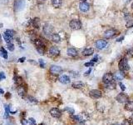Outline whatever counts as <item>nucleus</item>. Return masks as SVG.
Here are the masks:
<instances>
[{
    "instance_id": "26",
    "label": "nucleus",
    "mask_w": 133,
    "mask_h": 125,
    "mask_svg": "<svg viewBox=\"0 0 133 125\" xmlns=\"http://www.w3.org/2000/svg\"><path fill=\"white\" fill-rule=\"evenodd\" d=\"M34 44L36 45V47H42V46H45L44 44V42H43V40L42 38H37V39L34 41L33 43Z\"/></svg>"
},
{
    "instance_id": "24",
    "label": "nucleus",
    "mask_w": 133,
    "mask_h": 125,
    "mask_svg": "<svg viewBox=\"0 0 133 125\" xmlns=\"http://www.w3.org/2000/svg\"><path fill=\"white\" fill-rule=\"evenodd\" d=\"M94 53V49L90 48V49H85L83 51H82V54L84 56H91Z\"/></svg>"
},
{
    "instance_id": "19",
    "label": "nucleus",
    "mask_w": 133,
    "mask_h": 125,
    "mask_svg": "<svg viewBox=\"0 0 133 125\" xmlns=\"http://www.w3.org/2000/svg\"><path fill=\"white\" fill-rule=\"evenodd\" d=\"M66 53L71 57H76L77 55V50L74 48H69L66 50Z\"/></svg>"
},
{
    "instance_id": "30",
    "label": "nucleus",
    "mask_w": 133,
    "mask_h": 125,
    "mask_svg": "<svg viewBox=\"0 0 133 125\" xmlns=\"http://www.w3.org/2000/svg\"><path fill=\"white\" fill-rule=\"evenodd\" d=\"M37 51H38V53H40L41 55H44L45 52H46V47L42 46V47H37Z\"/></svg>"
},
{
    "instance_id": "33",
    "label": "nucleus",
    "mask_w": 133,
    "mask_h": 125,
    "mask_svg": "<svg viewBox=\"0 0 133 125\" xmlns=\"http://www.w3.org/2000/svg\"><path fill=\"white\" fill-rule=\"evenodd\" d=\"M4 108H5V116H3L4 118H8V114L9 113H11V111H10V106L8 105V104H5L4 105Z\"/></svg>"
},
{
    "instance_id": "54",
    "label": "nucleus",
    "mask_w": 133,
    "mask_h": 125,
    "mask_svg": "<svg viewBox=\"0 0 133 125\" xmlns=\"http://www.w3.org/2000/svg\"><path fill=\"white\" fill-rule=\"evenodd\" d=\"M1 40H2V38H1V34H0V42H1Z\"/></svg>"
},
{
    "instance_id": "20",
    "label": "nucleus",
    "mask_w": 133,
    "mask_h": 125,
    "mask_svg": "<svg viewBox=\"0 0 133 125\" xmlns=\"http://www.w3.org/2000/svg\"><path fill=\"white\" fill-rule=\"evenodd\" d=\"M124 108L130 112H133V101H127L125 104Z\"/></svg>"
},
{
    "instance_id": "2",
    "label": "nucleus",
    "mask_w": 133,
    "mask_h": 125,
    "mask_svg": "<svg viewBox=\"0 0 133 125\" xmlns=\"http://www.w3.org/2000/svg\"><path fill=\"white\" fill-rule=\"evenodd\" d=\"M69 27L73 30H78V29L82 28V23L79 20H72L69 23Z\"/></svg>"
},
{
    "instance_id": "25",
    "label": "nucleus",
    "mask_w": 133,
    "mask_h": 125,
    "mask_svg": "<svg viewBox=\"0 0 133 125\" xmlns=\"http://www.w3.org/2000/svg\"><path fill=\"white\" fill-rule=\"evenodd\" d=\"M52 4L54 8H60L63 4V0H52Z\"/></svg>"
},
{
    "instance_id": "3",
    "label": "nucleus",
    "mask_w": 133,
    "mask_h": 125,
    "mask_svg": "<svg viewBox=\"0 0 133 125\" xmlns=\"http://www.w3.org/2000/svg\"><path fill=\"white\" fill-rule=\"evenodd\" d=\"M116 100L120 103H127V102L129 100V98L126 94L124 93H121L119 94L116 97Z\"/></svg>"
},
{
    "instance_id": "13",
    "label": "nucleus",
    "mask_w": 133,
    "mask_h": 125,
    "mask_svg": "<svg viewBox=\"0 0 133 125\" xmlns=\"http://www.w3.org/2000/svg\"><path fill=\"white\" fill-rule=\"evenodd\" d=\"M116 34V29H108L104 33V38H111L114 37Z\"/></svg>"
},
{
    "instance_id": "6",
    "label": "nucleus",
    "mask_w": 133,
    "mask_h": 125,
    "mask_svg": "<svg viewBox=\"0 0 133 125\" xmlns=\"http://www.w3.org/2000/svg\"><path fill=\"white\" fill-rule=\"evenodd\" d=\"M89 95L91 99H98L100 98H102V92L98 89H92L89 92Z\"/></svg>"
},
{
    "instance_id": "45",
    "label": "nucleus",
    "mask_w": 133,
    "mask_h": 125,
    "mask_svg": "<svg viewBox=\"0 0 133 125\" xmlns=\"http://www.w3.org/2000/svg\"><path fill=\"white\" fill-rule=\"evenodd\" d=\"M91 72V69H89L88 71H87L86 73H85V75H89L90 74V73Z\"/></svg>"
},
{
    "instance_id": "37",
    "label": "nucleus",
    "mask_w": 133,
    "mask_h": 125,
    "mask_svg": "<svg viewBox=\"0 0 133 125\" xmlns=\"http://www.w3.org/2000/svg\"><path fill=\"white\" fill-rule=\"evenodd\" d=\"M6 78V76H5V74L3 72H0V81L3 80V79Z\"/></svg>"
},
{
    "instance_id": "41",
    "label": "nucleus",
    "mask_w": 133,
    "mask_h": 125,
    "mask_svg": "<svg viewBox=\"0 0 133 125\" xmlns=\"http://www.w3.org/2000/svg\"><path fill=\"white\" fill-rule=\"evenodd\" d=\"M121 125H131V123L129 121V119H125L124 122H123V124Z\"/></svg>"
},
{
    "instance_id": "7",
    "label": "nucleus",
    "mask_w": 133,
    "mask_h": 125,
    "mask_svg": "<svg viewBox=\"0 0 133 125\" xmlns=\"http://www.w3.org/2000/svg\"><path fill=\"white\" fill-rule=\"evenodd\" d=\"M52 31H53V28L51 24H46L43 27V33L45 35H50L51 36L52 34Z\"/></svg>"
},
{
    "instance_id": "48",
    "label": "nucleus",
    "mask_w": 133,
    "mask_h": 125,
    "mask_svg": "<svg viewBox=\"0 0 133 125\" xmlns=\"http://www.w3.org/2000/svg\"><path fill=\"white\" fill-rule=\"evenodd\" d=\"M77 125H85V124H84V122H80L77 124Z\"/></svg>"
},
{
    "instance_id": "55",
    "label": "nucleus",
    "mask_w": 133,
    "mask_h": 125,
    "mask_svg": "<svg viewBox=\"0 0 133 125\" xmlns=\"http://www.w3.org/2000/svg\"><path fill=\"white\" fill-rule=\"evenodd\" d=\"M132 9H133V3L132 4Z\"/></svg>"
},
{
    "instance_id": "56",
    "label": "nucleus",
    "mask_w": 133,
    "mask_h": 125,
    "mask_svg": "<svg viewBox=\"0 0 133 125\" xmlns=\"http://www.w3.org/2000/svg\"><path fill=\"white\" fill-rule=\"evenodd\" d=\"M39 125H44V124H39Z\"/></svg>"
},
{
    "instance_id": "49",
    "label": "nucleus",
    "mask_w": 133,
    "mask_h": 125,
    "mask_svg": "<svg viewBox=\"0 0 133 125\" xmlns=\"http://www.w3.org/2000/svg\"><path fill=\"white\" fill-rule=\"evenodd\" d=\"M0 94H4V92H3V89H2V88H0Z\"/></svg>"
},
{
    "instance_id": "44",
    "label": "nucleus",
    "mask_w": 133,
    "mask_h": 125,
    "mask_svg": "<svg viewBox=\"0 0 133 125\" xmlns=\"http://www.w3.org/2000/svg\"><path fill=\"white\" fill-rule=\"evenodd\" d=\"M129 121H130V123H131V125H133V114H132V116H131Z\"/></svg>"
},
{
    "instance_id": "40",
    "label": "nucleus",
    "mask_w": 133,
    "mask_h": 125,
    "mask_svg": "<svg viewBox=\"0 0 133 125\" xmlns=\"http://www.w3.org/2000/svg\"><path fill=\"white\" fill-rule=\"evenodd\" d=\"M119 85H120V88H121V89L122 90V91H125L126 90V86L123 84L122 83H121V82H119Z\"/></svg>"
},
{
    "instance_id": "43",
    "label": "nucleus",
    "mask_w": 133,
    "mask_h": 125,
    "mask_svg": "<svg viewBox=\"0 0 133 125\" xmlns=\"http://www.w3.org/2000/svg\"><path fill=\"white\" fill-rule=\"evenodd\" d=\"M5 97H6V99H10L11 98V94L10 93H7V94H5Z\"/></svg>"
},
{
    "instance_id": "10",
    "label": "nucleus",
    "mask_w": 133,
    "mask_h": 125,
    "mask_svg": "<svg viewBox=\"0 0 133 125\" xmlns=\"http://www.w3.org/2000/svg\"><path fill=\"white\" fill-rule=\"evenodd\" d=\"M124 78H125L124 72L120 71V70H119L118 72L115 73V74L113 75V79H115V80L117 82H121Z\"/></svg>"
},
{
    "instance_id": "16",
    "label": "nucleus",
    "mask_w": 133,
    "mask_h": 125,
    "mask_svg": "<svg viewBox=\"0 0 133 125\" xmlns=\"http://www.w3.org/2000/svg\"><path fill=\"white\" fill-rule=\"evenodd\" d=\"M22 125H36V121L35 119H33V118H30L29 119H22Z\"/></svg>"
},
{
    "instance_id": "27",
    "label": "nucleus",
    "mask_w": 133,
    "mask_h": 125,
    "mask_svg": "<svg viewBox=\"0 0 133 125\" xmlns=\"http://www.w3.org/2000/svg\"><path fill=\"white\" fill-rule=\"evenodd\" d=\"M3 38L4 40H5V42L7 43V44H8V43H12L13 42V37H11L10 35L7 34V33L4 32L3 33Z\"/></svg>"
},
{
    "instance_id": "12",
    "label": "nucleus",
    "mask_w": 133,
    "mask_h": 125,
    "mask_svg": "<svg viewBox=\"0 0 133 125\" xmlns=\"http://www.w3.org/2000/svg\"><path fill=\"white\" fill-rule=\"evenodd\" d=\"M107 45V42L104 39H99L96 42V47L98 49H103L104 48H106Z\"/></svg>"
},
{
    "instance_id": "28",
    "label": "nucleus",
    "mask_w": 133,
    "mask_h": 125,
    "mask_svg": "<svg viewBox=\"0 0 133 125\" xmlns=\"http://www.w3.org/2000/svg\"><path fill=\"white\" fill-rule=\"evenodd\" d=\"M26 101L28 103H31V104H37V103H38V100H37L36 99H34L33 97H31V96L27 97L26 98Z\"/></svg>"
},
{
    "instance_id": "38",
    "label": "nucleus",
    "mask_w": 133,
    "mask_h": 125,
    "mask_svg": "<svg viewBox=\"0 0 133 125\" xmlns=\"http://www.w3.org/2000/svg\"><path fill=\"white\" fill-rule=\"evenodd\" d=\"M38 62H39V63H40L41 68H42V69H44V68H45V63H44V61H43V59H39V60H38Z\"/></svg>"
},
{
    "instance_id": "46",
    "label": "nucleus",
    "mask_w": 133,
    "mask_h": 125,
    "mask_svg": "<svg viewBox=\"0 0 133 125\" xmlns=\"http://www.w3.org/2000/svg\"><path fill=\"white\" fill-rule=\"evenodd\" d=\"M25 59H26L25 58H19V60H18V61H19L20 63H22V62H24Z\"/></svg>"
},
{
    "instance_id": "11",
    "label": "nucleus",
    "mask_w": 133,
    "mask_h": 125,
    "mask_svg": "<svg viewBox=\"0 0 133 125\" xmlns=\"http://www.w3.org/2000/svg\"><path fill=\"white\" fill-rule=\"evenodd\" d=\"M49 113H50V114H51L52 117L56 118V119H58V118H60L61 115H62L61 111L59 110L58 108H52V109L49 111Z\"/></svg>"
},
{
    "instance_id": "42",
    "label": "nucleus",
    "mask_w": 133,
    "mask_h": 125,
    "mask_svg": "<svg viewBox=\"0 0 133 125\" xmlns=\"http://www.w3.org/2000/svg\"><path fill=\"white\" fill-rule=\"evenodd\" d=\"M91 61H92L93 63H94V62H97V61H98V57H97V56H95V57H94V58H92V59H91Z\"/></svg>"
},
{
    "instance_id": "53",
    "label": "nucleus",
    "mask_w": 133,
    "mask_h": 125,
    "mask_svg": "<svg viewBox=\"0 0 133 125\" xmlns=\"http://www.w3.org/2000/svg\"><path fill=\"white\" fill-rule=\"evenodd\" d=\"M80 1H81V2H86L87 0H80Z\"/></svg>"
},
{
    "instance_id": "31",
    "label": "nucleus",
    "mask_w": 133,
    "mask_h": 125,
    "mask_svg": "<svg viewBox=\"0 0 133 125\" xmlns=\"http://www.w3.org/2000/svg\"><path fill=\"white\" fill-rule=\"evenodd\" d=\"M0 56H2L3 58H5V59L8 58V53H7V51L4 49V48H1V49H0Z\"/></svg>"
},
{
    "instance_id": "8",
    "label": "nucleus",
    "mask_w": 133,
    "mask_h": 125,
    "mask_svg": "<svg viewBox=\"0 0 133 125\" xmlns=\"http://www.w3.org/2000/svg\"><path fill=\"white\" fill-rule=\"evenodd\" d=\"M14 7L16 11H20L25 7V2L23 0H16L14 3Z\"/></svg>"
},
{
    "instance_id": "50",
    "label": "nucleus",
    "mask_w": 133,
    "mask_h": 125,
    "mask_svg": "<svg viewBox=\"0 0 133 125\" xmlns=\"http://www.w3.org/2000/svg\"><path fill=\"white\" fill-rule=\"evenodd\" d=\"M39 2H42V3H43V2H45V0H39Z\"/></svg>"
},
{
    "instance_id": "51",
    "label": "nucleus",
    "mask_w": 133,
    "mask_h": 125,
    "mask_svg": "<svg viewBox=\"0 0 133 125\" xmlns=\"http://www.w3.org/2000/svg\"><path fill=\"white\" fill-rule=\"evenodd\" d=\"M111 125H121V124H111Z\"/></svg>"
},
{
    "instance_id": "22",
    "label": "nucleus",
    "mask_w": 133,
    "mask_h": 125,
    "mask_svg": "<svg viewBox=\"0 0 133 125\" xmlns=\"http://www.w3.org/2000/svg\"><path fill=\"white\" fill-rule=\"evenodd\" d=\"M51 39L52 42H54V43H60L61 42L60 35L58 34V33H52L51 35Z\"/></svg>"
},
{
    "instance_id": "15",
    "label": "nucleus",
    "mask_w": 133,
    "mask_h": 125,
    "mask_svg": "<svg viewBox=\"0 0 133 125\" xmlns=\"http://www.w3.org/2000/svg\"><path fill=\"white\" fill-rule=\"evenodd\" d=\"M79 8L82 12H88L89 8H90V5L88 3H86V2H81V3L79 5Z\"/></svg>"
},
{
    "instance_id": "52",
    "label": "nucleus",
    "mask_w": 133,
    "mask_h": 125,
    "mask_svg": "<svg viewBox=\"0 0 133 125\" xmlns=\"http://www.w3.org/2000/svg\"><path fill=\"white\" fill-rule=\"evenodd\" d=\"M124 1H125V2H127V3H128V2H130L131 0H124Z\"/></svg>"
},
{
    "instance_id": "4",
    "label": "nucleus",
    "mask_w": 133,
    "mask_h": 125,
    "mask_svg": "<svg viewBox=\"0 0 133 125\" xmlns=\"http://www.w3.org/2000/svg\"><path fill=\"white\" fill-rule=\"evenodd\" d=\"M49 56L52 57V58H56V57L59 56L60 54V50L58 47H55V46H52L49 49Z\"/></svg>"
},
{
    "instance_id": "34",
    "label": "nucleus",
    "mask_w": 133,
    "mask_h": 125,
    "mask_svg": "<svg viewBox=\"0 0 133 125\" xmlns=\"http://www.w3.org/2000/svg\"><path fill=\"white\" fill-rule=\"evenodd\" d=\"M64 111H66V112H68V113H70L71 115L73 114V113H75L74 109H73L72 108H71V107H66V108H64Z\"/></svg>"
},
{
    "instance_id": "23",
    "label": "nucleus",
    "mask_w": 133,
    "mask_h": 125,
    "mask_svg": "<svg viewBox=\"0 0 133 125\" xmlns=\"http://www.w3.org/2000/svg\"><path fill=\"white\" fill-rule=\"evenodd\" d=\"M72 86L74 88H82L84 87V83L82 81H76L74 83H72Z\"/></svg>"
},
{
    "instance_id": "39",
    "label": "nucleus",
    "mask_w": 133,
    "mask_h": 125,
    "mask_svg": "<svg viewBox=\"0 0 133 125\" xmlns=\"http://www.w3.org/2000/svg\"><path fill=\"white\" fill-rule=\"evenodd\" d=\"M93 65H94V63L92 62V61L85 63V66H86V67H93Z\"/></svg>"
},
{
    "instance_id": "47",
    "label": "nucleus",
    "mask_w": 133,
    "mask_h": 125,
    "mask_svg": "<svg viewBox=\"0 0 133 125\" xmlns=\"http://www.w3.org/2000/svg\"><path fill=\"white\" fill-rule=\"evenodd\" d=\"M123 38H124V37H121V38H118V39H117V42H121Z\"/></svg>"
},
{
    "instance_id": "17",
    "label": "nucleus",
    "mask_w": 133,
    "mask_h": 125,
    "mask_svg": "<svg viewBox=\"0 0 133 125\" xmlns=\"http://www.w3.org/2000/svg\"><path fill=\"white\" fill-rule=\"evenodd\" d=\"M59 81L60 83H63V84H67V83H70V78L66 75H62V76L59 77Z\"/></svg>"
},
{
    "instance_id": "9",
    "label": "nucleus",
    "mask_w": 133,
    "mask_h": 125,
    "mask_svg": "<svg viewBox=\"0 0 133 125\" xmlns=\"http://www.w3.org/2000/svg\"><path fill=\"white\" fill-rule=\"evenodd\" d=\"M63 72V69L60 67V66H57V65H52L50 68V73L54 75L59 74Z\"/></svg>"
},
{
    "instance_id": "18",
    "label": "nucleus",
    "mask_w": 133,
    "mask_h": 125,
    "mask_svg": "<svg viewBox=\"0 0 133 125\" xmlns=\"http://www.w3.org/2000/svg\"><path fill=\"white\" fill-rule=\"evenodd\" d=\"M32 24H33V27H34L35 28H39L41 27V21L39 18H35L33 20H32Z\"/></svg>"
},
{
    "instance_id": "36",
    "label": "nucleus",
    "mask_w": 133,
    "mask_h": 125,
    "mask_svg": "<svg viewBox=\"0 0 133 125\" xmlns=\"http://www.w3.org/2000/svg\"><path fill=\"white\" fill-rule=\"evenodd\" d=\"M5 33H7V34L10 35L11 37H13V36L15 35V32L13 30H11V29H7V30L5 31Z\"/></svg>"
},
{
    "instance_id": "5",
    "label": "nucleus",
    "mask_w": 133,
    "mask_h": 125,
    "mask_svg": "<svg viewBox=\"0 0 133 125\" xmlns=\"http://www.w3.org/2000/svg\"><path fill=\"white\" fill-rule=\"evenodd\" d=\"M102 82L105 84L113 82V74L111 73H107V74H105L102 77Z\"/></svg>"
},
{
    "instance_id": "1",
    "label": "nucleus",
    "mask_w": 133,
    "mask_h": 125,
    "mask_svg": "<svg viewBox=\"0 0 133 125\" xmlns=\"http://www.w3.org/2000/svg\"><path fill=\"white\" fill-rule=\"evenodd\" d=\"M118 68H119V70H120V71H122V72L128 71L130 69V67H129V64H128L127 58H122L118 63Z\"/></svg>"
},
{
    "instance_id": "35",
    "label": "nucleus",
    "mask_w": 133,
    "mask_h": 125,
    "mask_svg": "<svg viewBox=\"0 0 133 125\" xmlns=\"http://www.w3.org/2000/svg\"><path fill=\"white\" fill-rule=\"evenodd\" d=\"M7 49H8L9 51L13 52V50H14V45H13V43H8V44H7Z\"/></svg>"
},
{
    "instance_id": "14",
    "label": "nucleus",
    "mask_w": 133,
    "mask_h": 125,
    "mask_svg": "<svg viewBox=\"0 0 133 125\" xmlns=\"http://www.w3.org/2000/svg\"><path fill=\"white\" fill-rule=\"evenodd\" d=\"M18 94L20 95L21 97L24 98L25 95L27 94V88L26 87H24L23 85H21V86H18Z\"/></svg>"
},
{
    "instance_id": "29",
    "label": "nucleus",
    "mask_w": 133,
    "mask_h": 125,
    "mask_svg": "<svg viewBox=\"0 0 133 125\" xmlns=\"http://www.w3.org/2000/svg\"><path fill=\"white\" fill-rule=\"evenodd\" d=\"M14 82L18 86L23 85V80H22V78H21V77H15Z\"/></svg>"
},
{
    "instance_id": "21",
    "label": "nucleus",
    "mask_w": 133,
    "mask_h": 125,
    "mask_svg": "<svg viewBox=\"0 0 133 125\" xmlns=\"http://www.w3.org/2000/svg\"><path fill=\"white\" fill-rule=\"evenodd\" d=\"M71 119H73L74 121L76 122H84L85 121V119H83V118L82 117L81 115H74V114H72L71 115Z\"/></svg>"
},
{
    "instance_id": "32",
    "label": "nucleus",
    "mask_w": 133,
    "mask_h": 125,
    "mask_svg": "<svg viewBox=\"0 0 133 125\" xmlns=\"http://www.w3.org/2000/svg\"><path fill=\"white\" fill-rule=\"evenodd\" d=\"M105 88H107V89H115L116 88V83L111 82V83H107L105 84Z\"/></svg>"
}]
</instances>
